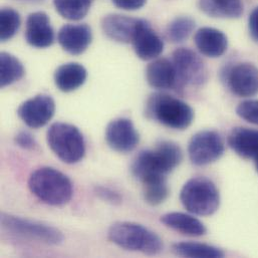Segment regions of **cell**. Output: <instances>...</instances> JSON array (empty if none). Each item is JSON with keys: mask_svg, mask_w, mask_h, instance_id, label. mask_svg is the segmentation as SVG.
<instances>
[{"mask_svg": "<svg viewBox=\"0 0 258 258\" xmlns=\"http://www.w3.org/2000/svg\"><path fill=\"white\" fill-rule=\"evenodd\" d=\"M227 143L243 159H253L258 155V130L237 127L230 132Z\"/></svg>", "mask_w": 258, "mask_h": 258, "instance_id": "cell-20", "label": "cell"}, {"mask_svg": "<svg viewBox=\"0 0 258 258\" xmlns=\"http://www.w3.org/2000/svg\"><path fill=\"white\" fill-rule=\"evenodd\" d=\"M46 141L50 150L63 163H79L86 155L85 138L74 125L61 122L52 124L46 132Z\"/></svg>", "mask_w": 258, "mask_h": 258, "instance_id": "cell-6", "label": "cell"}, {"mask_svg": "<svg viewBox=\"0 0 258 258\" xmlns=\"http://www.w3.org/2000/svg\"><path fill=\"white\" fill-rule=\"evenodd\" d=\"M108 237L111 242L130 251H139L146 255H157L163 251L164 244L159 235L147 227L128 221L114 223Z\"/></svg>", "mask_w": 258, "mask_h": 258, "instance_id": "cell-3", "label": "cell"}, {"mask_svg": "<svg viewBox=\"0 0 258 258\" xmlns=\"http://www.w3.org/2000/svg\"><path fill=\"white\" fill-rule=\"evenodd\" d=\"M147 0H113V3L124 10H137L146 4Z\"/></svg>", "mask_w": 258, "mask_h": 258, "instance_id": "cell-32", "label": "cell"}, {"mask_svg": "<svg viewBox=\"0 0 258 258\" xmlns=\"http://www.w3.org/2000/svg\"><path fill=\"white\" fill-rule=\"evenodd\" d=\"M25 39L35 48H46L54 42V31L48 15L42 11L28 15L25 27Z\"/></svg>", "mask_w": 258, "mask_h": 258, "instance_id": "cell-15", "label": "cell"}, {"mask_svg": "<svg viewBox=\"0 0 258 258\" xmlns=\"http://www.w3.org/2000/svg\"><path fill=\"white\" fill-rule=\"evenodd\" d=\"M143 187L144 199L152 206H158L164 203L170 194L166 177H158L144 182Z\"/></svg>", "mask_w": 258, "mask_h": 258, "instance_id": "cell-26", "label": "cell"}, {"mask_svg": "<svg viewBox=\"0 0 258 258\" xmlns=\"http://www.w3.org/2000/svg\"><path fill=\"white\" fill-rule=\"evenodd\" d=\"M180 200L184 208L193 215H213L220 206V193L216 185L206 177H194L181 189Z\"/></svg>", "mask_w": 258, "mask_h": 258, "instance_id": "cell-5", "label": "cell"}, {"mask_svg": "<svg viewBox=\"0 0 258 258\" xmlns=\"http://www.w3.org/2000/svg\"><path fill=\"white\" fill-rule=\"evenodd\" d=\"M183 160L180 146L171 141L160 142L153 150L141 151L131 165L132 174L142 183L167 174L177 168Z\"/></svg>", "mask_w": 258, "mask_h": 258, "instance_id": "cell-1", "label": "cell"}, {"mask_svg": "<svg viewBox=\"0 0 258 258\" xmlns=\"http://www.w3.org/2000/svg\"><path fill=\"white\" fill-rule=\"evenodd\" d=\"M236 114L244 121L258 125V100H248L240 103L236 108Z\"/></svg>", "mask_w": 258, "mask_h": 258, "instance_id": "cell-29", "label": "cell"}, {"mask_svg": "<svg viewBox=\"0 0 258 258\" xmlns=\"http://www.w3.org/2000/svg\"><path fill=\"white\" fill-rule=\"evenodd\" d=\"M172 250L176 255L183 257L221 258L225 255L218 247L198 242L175 243L172 246Z\"/></svg>", "mask_w": 258, "mask_h": 258, "instance_id": "cell-23", "label": "cell"}, {"mask_svg": "<svg viewBox=\"0 0 258 258\" xmlns=\"http://www.w3.org/2000/svg\"><path fill=\"white\" fill-rule=\"evenodd\" d=\"M15 144L23 150L32 151L37 148V142L35 138L27 131H20L14 137Z\"/></svg>", "mask_w": 258, "mask_h": 258, "instance_id": "cell-31", "label": "cell"}, {"mask_svg": "<svg viewBox=\"0 0 258 258\" xmlns=\"http://www.w3.org/2000/svg\"><path fill=\"white\" fill-rule=\"evenodd\" d=\"M160 221L168 228L181 234L199 237L207 233L205 225L194 215L182 212H170L161 216Z\"/></svg>", "mask_w": 258, "mask_h": 258, "instance_id": "cell-19", "label": "cell"}, {"mask_svg": "<svg viewBox=\"0 0 258 258\" xmlns=\"http://www.w3.org/2000/svg\"><path fill=\"white\" fill-rule=\"evenodd\" d=\"M254 164H255V169L258 172V155L254 158Z\"/></svg>", "mask_w": 258, "mask_h": 258, "instance_id": "cell-34", "label": "cell"}, {"mask_svg": "<svg viewBox=\"0 0 258 258\" xmlns=\"http://www.w3.org/2000/svg\"><path fill=\"white\" fill-rule=\"evenodd\" d=\"M1 227L4 231L14 236L47 245H58L64 239L62 233L55 227L4 212L1 213Z\"/></svg>", "mask_w": 258, "mask_h": 258, "instance_id": "cell-7", "label": "cell"}, {"mask_svg": "<svg viewBox=\"0 0 258 258\" xmlns=\"http://www.w3.org/2000/svg\"><path fill=\"white\" fill-rule=\"evenodd\" d=\"M141 19L121 14H110L103 18L104 33L120 43H132Z\"/></svg>", "mask_w": 258, "mask_h": 258, "instance_id": "cell-16", "label": "cell"}, {"mask_svg": "<svg viewBox=\"0 0 258 258\" xmlns=\"http://www.w3.org/2000/svg\"><path fill=\"white\" fill-rule=\"evenodd\" d=\"M105 135L109 147L122 154L134 151L140 142L138 131L133 122L127 118H118L111 121L106 128Z\"/></svg>", "mask_w": 258, "mask_h": 258, "instance_id": "cell-11", "label": "cell"}, {"mask_svg": "<svg viewBox=\"0 0 258 258\" xmlns=\"http://www.w3.org/2000/svg\"><path fill=\"white\" fill-rule=\"evenodd\" d=\"M132 44L137 56L143 60L155 59L164 50L163 40L145 19H141Z\"/></svg>", "mask_w": 258, "mask_h": 258, "instance_id": "cell-14", "label": "cell"}, {"mask_svg": "<svg viewBox=\"0 0 258 258\" xmlns=\"http://www.w3.org/2000/svg\"><path fill=\"white\" fill-rule=\"evenodd\" d=\"M95 193L100 199L112 205H119L122 203V196L109 187L97 186L95 188Z\"/></svg>", "mask_w": 258, "mask_h": 258, "instance_id": "cell-30", "label": "cell"}, {"mask_svg": "<svg viewBox=\"0 0 258 258\" xmlns=\"http://www.w3.org/2000/svg\"><path fill=\"white\" fill-rule=\"evenodd\" d=\"M148 84L157 90L178 89L177 74L173 61L167 58H158L146 69Z\"/></svg>", "mask_w": 258, "mask_h": 258, "instance_id": "cell-17", "label": "cell"}, {"mask_svg": "<svg viewBox=\"0 0 258 258\" xmlns=\"http://www.w3.org/2000/svg\"><path fill=\"white\" fill-rule=\"evenodd\" d=\"M200 9L211 17L238 18L243 13L240 0H199Z\"/></svg>", "mask_w": 258, "mask_h": 258, "instance_id": "cell-22", "label": "cell"}, {"mask_svg": "<svg viewBox=\"0 0 258 258\" xmlns=\"http://www.w3.org/2000/svg\"><path fill=\"white\" fill-rule=\"evenodd\" d=\"M55 113V103L48 95H37L23 102L17 115L31 129H40L47 125Z\"/></svg>", "mask_w": 258, "mask_h": 258, "instance_id": "cell-10", "label": "cell"}, {"mask_svg": "<svg viewBox=\"0 0 258 258\" xmlns=\"http://www.w3.org/2000/svg\"><path fill=\"white\" fill-rule=\"evenodd\" d=\"M198 50L205 56L215 58L223 55L227 50V36L220 30L212 27L200 28L194 36Z\"/></svg>", "mask_w": 258, "mask_h": 258, "instance_id": "cell-18", "label": "cell"}, {"mask_svg": "<svg viewBox=\"0 0 258 258\" xmlns=\"http://www.w3.org/2000/svg\"><path fill=\"white\" fill-rule=\"evenodd\" d=\"M172 61L176 70L179 89L184 86H201L207 81L208 72L206 66L192 49L177 48L173 52Z\"/></svg>", "mask_w": 258, "mask_h": 258, "instance_id": "cell-9", "label": "cell"}, {"mask_svg": "<svg viewBox=\"0 0 258 258\" xmlns=\"http://www.w3.org/2000/svg\"><path fill=\"white\" fill-rule=\"evenodd\" d=\"M229 90L237 97L249 98L258 93V69L252 63H238L227 71Z\"/></svg>", "mask_w": 258, "mask_h": 258, "instance_id": "cell-12", "label": "cell"}, {"mask_svg": "<svg viewBox=\"0 0 258 258\" xmlns=\"http://www.w3.org/2000/svg\"><path fill=\"white\" fill-rule=\"evenodd\" d=\"M145 114L150 120L179 131L190 127L194 120V111L188 104L161 93L154 94L148 99Z\"/></svg>", "mask_w": 258, "mask_h": 258, "instance_id": "cell-4", "label": "cell"}, {"mask_svg": "<svg viewBox=\"0 0 258 258\" xmlns=\"http://www.w3.org/2000/svg\"><path fill=\"white\" fill-rule=\"evenodd\" d=\"M225 151L221 135L216 131L205 130L196 133L190 140L188 154L195 166H207L218 161Z\"/></svg>", "mask_w": 258, "mask_h": 258, "instance_id": "cell-8", "label": "cell"}, {"mask_svg": "<svg viewBox=\"0 0 258 258\" xmlns=\"http://www.w3.org/2000/svg\"><path fill=\"white\" fill-rule=\"evenodd\" d=\"M1 64V79L0 86L5 88L18 81H20L25 74V70L21 61L8 52H1L0 54Z\"/></svg>", "mask_w": 258, "mask_h": 258, "instance_id": "cell-24", "label": "cell"}, {"mask_svg": "<svg viewBox=\"0 0 258 258\" xmlns=\"http://www.w3.org/2000/svg\"><path fill=\"white\" fill-rule=\"evenodd\" d=\"M20 15L12 8H3L0 12L1 41L11 39L20 27Z\"/></svg>", "mask_w": 258, "mask_h": 258, "instance_id": "cell-28", "label": "cell"}, {"mask_svg": "<svg viewBox=\"0 0 258 258\" xmlns=\"http://www.w3.org/2000/svg\"><path fill=\"white\" fill-rule=\"evenodd\" d=\"M87 78V70L78 62H69L58 67L53 76L56 88L63 93L78 90L86 83Z\"/></svg>", "mask_w": 258, "mask_h": 258, "instance_id": "cell-21", "label": "cell"}, {"mask_svg": "<svg viewBox=\"0 0 258 258\" xmlns=\"http://www.w3.org/2000/svg\"><path fill=\"white\" fill-rule=\"evenodd\" d=\"M93 0H53L57 13L68 19L78 21L83 19L90 11Z\"/></svg>", "mask_w": 258, "mask_h": 258, "instance_id": "cell-25", "label": "cell"}, {"mask_svg": "<svg viewBox=\"0 0 258 258\" xmlns=\"http://www.w3.org/2000/svg\"><path fill=\"white\" fill-rule=\"evenodd\" d=\"M30 192L41 202L50 206H62L74 195L71 179L51 167H41L31 173L28 179Z\"/></svg>", "mask_w": 258, "mask_h": 258, "instance_id": "cell-2", "label": "cell"}, {"mask_svg": "<svg viewBox=\"0 0 258 258\" xmlns=\"http://www.w3.org/2000/svg\"><path fill=\"white\" fill-rule=\"evenodd\" d=\"M195 28V21L187 16L175 18L167 28V38L173 43L184 42Z\"/></svg>", "mask_w": 258, "mask_h": 258, "instance_id": "cell-27", "label": "cell"}, {"mask_svg": "<svg viewBox=\"0 0 258 258\" xmlns=\"http://www.w3.org/2000/svg\"><path fill=\"white\" fill-rule=\"evenodd\" d=\"M248 29L251 37L258 41V6L252 10L248 18Z\"/></svg>", "mask_w": 258, "mask_h": 258, "instance_id": "cell-33", "label": "cell"}, {"mask_svg": "<svg viewBox=\"0 0 258 258\" xmlns=\"http://www.w3.org/2000/svg\"><path fill=\"white\" fill-rule=\"evenodd\" d=\"M93 40L92 28L86 24H66L57 34V41L64 51L72 55L84 53Z\"/></svg>", "mask_w": 258, "mask_h": 258, "instance_id": "cell-13", "label": "cell"}]
</instances>
